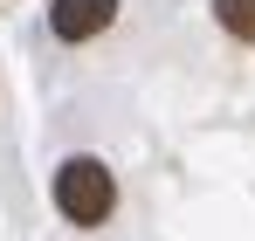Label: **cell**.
I'll list each match as a JSON object with an SVG mask.
<instances>
[{"instance_id":"obj_1","label":"cell","mask_w":255,"mask_h":241,"mask_svg":"<svg viewBox=\"0 0 255 241\" xmlns=\"http://www.w3.org/2000/svg\"><path fill=\"white\" fill-rule=\"evenodd\" d=\"M55 207H62L76 228L111 221V207H118V179H111V165H104V159H62V172H55Z\"/></svg>"},{"instance_id":"obj_2","label":"cell","mask_w":255,"mask_h":241,"mask_svg":"<svg viewBox=\"0 0 255 241\" xmlns=\"http://www.w3.org/2000/svg\"><path fill=\"white\" fill-rule=\"evenodd\" d=\"M118 21V0H55L48 7V28L62 41H90V35H104Z\"/></svg>"},{"instance_id":"obj_3","label":"cell","mask_w":255,"mask_h":241,"mask_svg":"<svg viewBox=\"0 0 255 241\" xmlns=\"http://www.w3.org/2000/svg\"><path fill=\"white\" fill-rule=\"evenodd\" d=\"M214 21L235 41H255V0H214Z\"/></svg>"}]
</instances>
